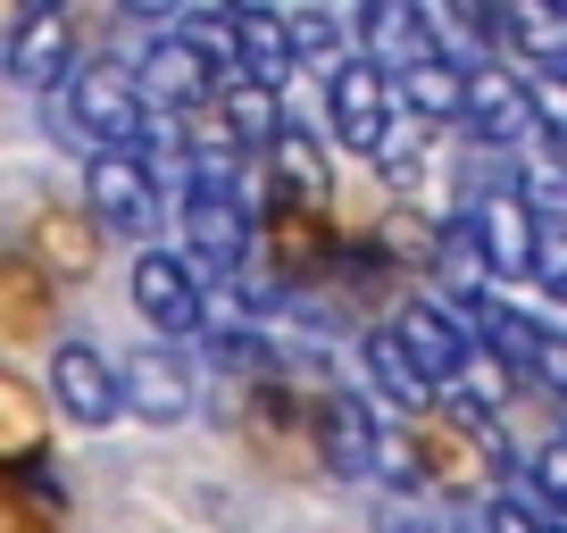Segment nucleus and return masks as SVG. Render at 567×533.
Wrapping results in <instances>:
<instances>
[{
  "instance_id": "obj_21",
  "label": "nucleus",
  "mask_w": 567,
  "mask_h": 533,
  "mask_svg": "<svg viewBox=\"0 0 567 533\" xmlns=\"http://www.w3.org/2000/svg\"><path fill=\"white\" fill-rule=\"evenodd\" d=\"M550 75H567V51H559V59H550Z\"/></svg>"
},
{
  "instance_id": "obj_12",
  "label": "nucleus",
  "mask_w": 567,
  "mask_h": 533,
  "mask_svg": "<svg viewBox=\"0 0 567 533\" xmlns=\"http://www.w3.org/2000/svg\"><path fill=\"white\" fill-rule=\"evenodd\" d=\"M259 159H267V176H276L284 209H318V200L334 192V167H326V143L309 134L301 117H284V125H276V143H267Z\"/></svg>"
},
{
  "instance_id": "obj_9",
  "label": "nucleus",
  "mask_w": 567,
  "mask_h": 533,
  "mask_svg": "<svg viewBox=\"0 0 567 533\" xmlns=\"http://www.w3.org/2000/svg\"><path fill=\"white\" fill-rule=\"evenodd\" d=\"M326 84V134H334L351 159H375L384 150V134L401 125V101H392V75L375 67V59H334V67L318 75Z\"/></svg>"
},
{
  "instance_id": "obj_20",
  "label": "nucleus",
  "mask_w": 567,
  "mask_h": 533,
  "mask_svg": "<svg viewBox=\"0 0 567 533\" xmlns=\"http://www.w3.org/2000/svg\"><path fill=\"white\" fill-rule=\"evenodd\" d=\"M25 18H59V9H75V0H18Z\"/></svg>"
},
{
  "instance_id": "obj_14",
  "label": "nucleus",
  "mask_w": 567,
  "mask_h": 533,
  "mask_svg": "<svg viewBox=\"0 0 567 533\" xmlns=\"http://www.w3.org/2000/svg\"><path fill=\"white\" fill-rule=\"evenodd\" d=\"M359 375H368V391L384 400L392 417H417V409H434V384H425V375L409 367V351L384 334V325H368V334H359Z\"/></svg>"
},
{
  "instance_id": "obj_1",
  "label": "nucleus",
  "mask_w": 567,
  "mask_h": 533,
  "mask_svg": "<svg viewBox=\"0 0 567 533\" xmlns=\"http://www.w3.org/2000/svg\"><path fill=\"white\" fill-rule=\"evenodd\" d=\"M51 125H59V143H68L75 159H92V150H134V159H151L167 176V150H176V134H159L167 108L142 101L134 67H117V59H75V75L51 92Z\"/></svg>"
},
{
  "instance_id": "obj_8",
  "label": "nucleus",
  "mask_w": 567,
  "mask_h": 533,
  "mask_svg": "<svg viewBox=\"0 0 567 533\" xmlns=\"http://www.w3.org/2000/svg\"><path fill=\"white\" fill-rule=\"evenodd\" d=\"M125 67H134L142 101L167 108V117H193V108H209V92L226 84V67L200 51L193 25H159V34H142V51L125 59Z\"/></svg>"
},
{
  "instance_id": "obj_3",
  "label": "nucleus",
  "mask_w": 567,
  "mask_h": 533,
  "mask_svg": "<svg viewBox=\"0 0 567 533\" xmlns=\"http://www.w3.org/2000/svg\"><path fill=\"white\" fill-rule=\"evenodd\" d=\"M125 301H134V317L159 342H184V351H193L200 325H209V309H217V284L184 259L176 242H142L134 266H125Z\"/></svg>"
},
{
  "instance_id": "obj_2",
  "label": "nucleus",
  "mask_w": 567,
  "mask_h": 533,
  "mask_svg": "<svg viewBox=\"0 0 567 533\" xmlns=\"http://www.w3.org/2000/svg\"><path fill=\"white\" fill-rule=\"evenodd\" d=\"M167 226L209 284H234L259 259V209H250L243 184H167Z\"/></svg>"
},
{
  "instance_id": "obj_7",
  "label": "nucleus",
  "mask_w": 567,
  "mask_h": 533,
  "mask_svg": "<svg viewBox=\"0 0 567 533\" xmlns=\"http://www.w3.org/2000/svg\"><path fill=\"white\" fill-rule=\"evenodd\" d=\"M384 334L409 351V367H417L434 391H460L467 375H476V358H484L476 334H467V317L443 301V292H409V301L384 317Z\"/></svg>"
},
{
  "instance_id": "obj_10",
  "label": "nucleus",
  "mask_w": 567,
  "mask_h": 533,
  "mask_svg": "<svg viewBox=\"0 0 567 533\" xmlns=\"http://www.w3.org/2000/svg\"><path fill=\"white\" fill-rule=\"evenodd\" d=\"M51 409L68 417V426H84V433H109L125 417V400H117V358L101 351V342H84V334H59L51 342Z\"/></svg>"
},
{
  "instance_id": "obj_17",
  "label": "nucleus",
  "mask_w": 567,
  "mask_h": 533,
  "mask_svg": "<svg viewBox=\"0 0 567 533\" xmlns=\"http://www.w3.org/2000/svg\"><path fill=\"white\" fill-rule=\"evenodd\" d=\"M517 492L543 516H567V433H543V442L517 459Z\"/></svg>"
},
{
  "instance_id": "obj_13",
  "label": "nucleus",
  "mask_w": 567,
  "mask_h": 533,
  "mask_svg": "<svg viewBox=\"0 0 567 533\" xmlns=\"http://www.w3.org/2000/svg\"><path fill=\"white\" fill-rule=\"evenodd\" d=\"M75 59H84V51H75V18H68V9H59V18H25L18 42H9V75H18L25 92H42V101L75 75Z\"/></svg>"
},
{
  "instance_id": "obj_18",
  "label": "nucleus",
  "mask_w": 567,
  "mask_h": 533,
  "mask_svg": "<svg viewBox=\"0 0 567 533\" xmlns=\"http://www.w3.org/2000/svg\"><path fill=\"white\" fill-rule=\"evenodd\" d=\"M526 384L543 391V400H559L567 409V334L559 325H543L534 317V351H526Z\"/></svg>"
},
{
  "instance_id": "obj_15",
  "label": "nucleus",
  "mask_w": 567,
  "mask_h": 533,
  "mask_svg": "<svg viewBox=\"0 0 567 533\" xmlns=\"http://www.w3.org/2000/svg\"><path fill=\"white\" fill-rule=\"evenodd\" d=\"M209 117L226 125V134L250 150V159H259V150L276 143V125L292 117V108H284V92H276V84H250V75H226V84L209 92Z\"/></svg>"
},
{
  "instance_id": "obj_19",
  "label": "nucleus",
  "mask_w": 567,
  "mask_h": 533,
  "mask_svg": "<svg viewBox=\"0 0 567 533\" xmlns=\"http://www.w3.org/2000/svg\"><path fill=\"white\" fill-rule=\"evenodd\" d=\"M526 284L543 292L550 309H567V226H543V233H534V266H526Z\"/></svg>"
},
{
  "instance_id": "obj_4",
  "label": "nucleus",
  "mask_w": 567,
  "mask_h": 533,
  "mask_svg": "<svg viewBox=\"0 0 567 533\" xmlns=\"http://www.w3.org/2000/svg\"><path fill=\"white\" fill-rule=\"evenodd\" d=\"M84 217L109 242H167V176L134 150H92L84 159Z\"/></svg>"
},
{
  "instance_id": "obj_6",
  "label": "nucleus",
  "mask_w": 567,
  "mask_h": 533,
  "mask_svg": "<svg viewBox=\"0 0 567 533\" xmlns=\"http://www.w3.org/2000/svg\"><path fill=\"white\" fill-rule=\"evenodd\" d=\"M117 400L125 417H142V426H184V417L200 409V358L184 351V342H134V351H117Z\"/></svg>"
},
{
  "instance_id": "obj_5",
  "label": "nucleus",
  "mask_w": 567,
  "mask_h": 533,
  "mask_svg": "<svg viewBox=\"0 0 567 533\" xmlns=\"http://www.w3.org/2000/svg\"><path fill=\"white\" fill-rule=\"evenodd\" d=\"M384 409H375L368 391H351V384H326V391H309V450H318V467L326 475H342V483H375L384 475Z\"/></svg>"
},
{
  "instance_id": "obj_16",
  "label": "nucleus",
  "mask_w": 567,
  "mask_h": 533,
  "mask_svg": "<svg viewBox=\"0 0 567 533\" xmlns=\"http://www.w3.org/2000/svg\"><path fill=\"white\" fill-rule=\"evenodd\" d=\"M284 25H292V67H309V75H326L334 59H351V34H342V18L334 9H284Z\"/></svg>"
},
{
  "instance_id": "obj_11",
  "label": "nucleus",
  "mask_w": 567,
  "mask_h": 533,
  "mask_svg": "<svg viewBox=\"0 0 567 533\" xmlns=\"http://www.w3.org/2000/svg\"><path fill=\"white\" fill-rule=\"evenodd\" d=\"M226 34H234V75H250V84H292V25H284L276 0H226Z\"/></svg>"
}]
</instances>
